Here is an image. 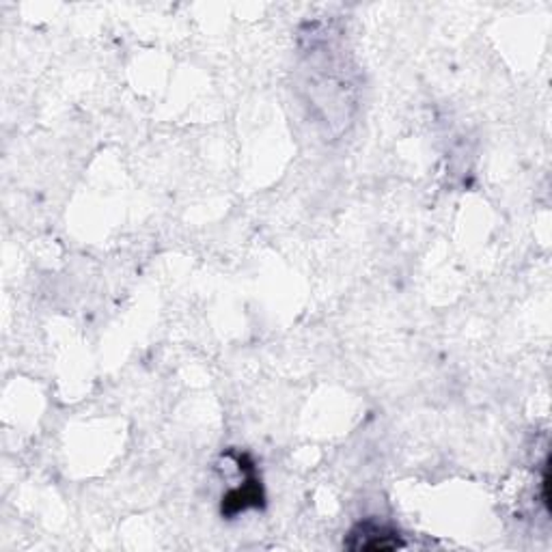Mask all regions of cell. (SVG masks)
Masks as SVG:
<instances>
[{
  "label": "cell",
  "instance_id": "6da1fadb",
  "mask_svg": "<svg viewBox=\"0 0 552 552\" xmlns=\"http://www.w3.org/2000/svg\"><path fill=\"white\" fill-rule=\"evenodd\" d=\"M350 548L354 550H393L403 546L402 541L395 538V533H386L385 529L371 527V524H361L359 529L352 533Z\"/></svg>",
  "mask_w": 552,
  "mask_h": 552
}]
</instances>
